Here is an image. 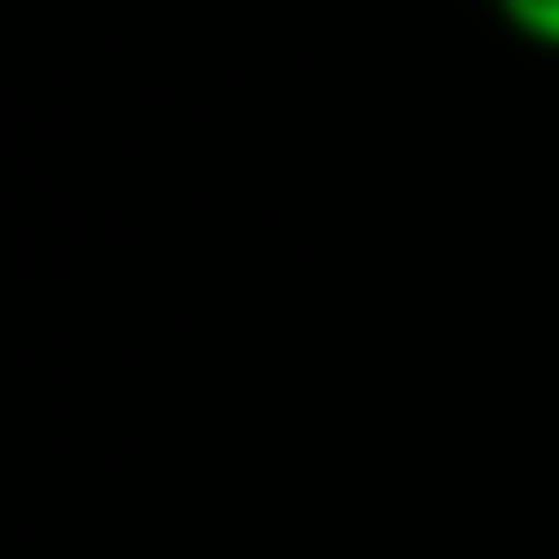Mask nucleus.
Masks as SVG:
<instances>
[{
  "label": "nucleus",
  "mask_w": 559,
  "mask_h": 559,
  "mask_svg": "<svg viewBox=\"0 0 559 559\" xmlns=\"http://www.w3.org/2000/svg\"><path fill=\"white\" fill-rule=\"evenodd\" d=\"M495 8H502V22H510L516 36L559 50V0H495Z\"/></svg>",
  "instance_id": "nucleus-1"
}]
</instances>
